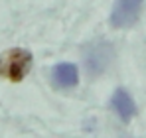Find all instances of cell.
<instances>
[{"instance_id": "1", "label": "cell", "mask_w": 146, "mask_h": 138, "mask_svg": "<svg viewBox=\"0 0 146 138\" xmlns=\"http://www.w3.org/2000/svg\"><path fill=\"white\" fill-rule=\"evenodd\" d=\"M32 67V53L24 47H12L0 53V75L10 81H22Z\"/></svg>"}, {"instance_id": "2", "label": "cell", "mask_w": 146, "mask_h": 138, "mask_svg": "<svg viewBox=\"0 0 146 138\" xmlns=\"http://www.w3.org/2000/svg\"><path fill=\"white\" fill-rule=\"evenodd\" d=\"M115 57V49L109 42L99 40L83 46V59H85V67L91 75H101L105 69L111 65Z\"/></svg>"}, {"instance_id": "3", "label": "cell", "mask_w": 146, "mask_h": 138, "mask_svg": "<svg viewBox=\"0 0 146 138\" xmlns=\"http://www.w3.org/2000/svg\"><path fill=\"white\" fill-rule=\"evenodd\" d=\"M142 10V0H115L111 24L115 28H128L138 20Z\"/></svg>"}, {"instance_id": "4", "label": "cell", "mask_w": 146, "mask_h": 138, "mask_svg": "<svg viewBox=\"0 0 146 138\" xmlns=\"http://www.w3.org/2000/svg\"><path fill=\"white\" fill-rule=\"evenodd\" d=\"M49 79L55 89H71L79 81V71L73 63H57L51 67Z\"/></svg>"}, {"instance_id": "5", "label": "cell", "mask_w": 146, "mask_h": 138, "mask_svg": "<svg viewBox=\"0 0 146 138\" xmlns=\"http://www.w3.org/2000/svg\"><path fill=\"white\" fill-rule=\"evenodd\" d=\"M111 107H113V111L119 115V118H121L122 122H128L132 116L136 115V105H134L132 97L124 91V89H117V91L113 93Z\"/></svg>"}]
</instances>
